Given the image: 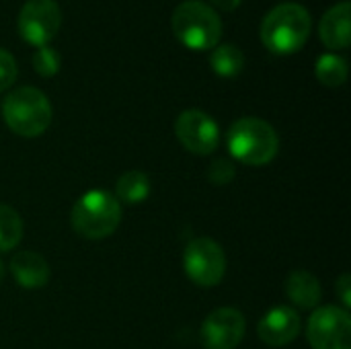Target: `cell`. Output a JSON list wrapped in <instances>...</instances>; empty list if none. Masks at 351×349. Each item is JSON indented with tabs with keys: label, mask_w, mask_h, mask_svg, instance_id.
<instances>
[{
	"label": "cell",
	"mask_w": 351,
	"mask_h": 349,
	"mask_svg": "<svg viewBox=\"0 0 351 349\" xmlns=\"http://www.w3.org/2000/svg\"><path fill=\"white\" fill-rule=\"evenodd\" d=\"M311 29L313 19L302 4L282 2L265 14L261 23V41L269 51L290 56L304 47Z\"/></svg>",
	"instance_id": "6da1fadb"
},
{
	"label": "cell",
	"mask_w": 351,
	"mask_h": 349,
	"mask_svg": "<svg viewBox=\"0 0 351 349\" xmlns=\"http://www.w3.org/2000/svg\"><path fill=\"white\" fill-rule=\"evenodd\" d=\"M230 156L249 167H263L271 163L280 150V138L267 121L259 117L237 119L226 138Z\"/></svg>",
	"instance_id": "7a4b0ae2"
},
{
	"label": "cell",
	"mask_w": 351,
	"mask_h": 349,
	"mask_svg": "<svg viewBox=\"0 0 351 349\" xmlns=\"http://www.w3.org/2000/svg\"><path fill=\"white\" fill-rule=\"evenodd\" d=\"M171 27L177 39L193 51L214 49L222 37V21L218 12L202 0L181 2L173 10Z\"/></svg>",
	"instance_id": "3957f363"
},
{
	"label": "cell",
	"mask_w": 351,
	"mask_h": 349,
	"mask_svg": "<svg viewBox=\"0 0 351 349\" xmlns=\"http://www.w3.org/2000/svg\"><path fill=\"white\" fill-rule=\"evenodd\" d=\"M121 222V204L103 189L86 191L76 200L70 212L72 228L90 241H101L111 237Z\"/></svg>",
	"instance_id": "277c9868"
},
{
	"label": "cell",
	"mask_w": 351,
	"mask_h": 349,
	"mask_svg": "<svg viewBox=\"0 0 351 349\" xmlns=\"http://www.w3.org/2000/svg\"><path fill=\"white\" fill-rule=\"evenodd\" d=\"M6 125L23 138L41 136L51 123V103L35 86H21L6 95L2 103Z\"/></svg>",
	"instance_id": "5b68a950"
},
{
	"label": "cell",
	"mask_w": 351,
	"mask_h": 349,
	"mask_svg": "<svg viewBox=\"0 0 351 349\" xmlns=\"http://www.w3.org/2000/svg\"><path fill=\"white\" fill-rule=\"evenodd\" d=\"M183 269L195 286L214 288L226 274V255L216 241L197 237L185 247Z\"/></svg>",
	"instance_id": "8992f818"
},
{
	"label": "cell",
	"mask_w": 351,
	"mask_h": 349,
	"mask_svg": "<svg viewBox=\"0 0 351 349\" xmlns=\"http://www.w3.org/2000/svg\"><path fill=\"white\" fill-rule=\"evenodd\" d=\"M62 25V10L56 0H27L19 12V35L33 47L47 45Z\"/></svg>",
	"instance_id": "52a82bcc"
},
{
	"label": "cell",
	"mask_w": 351,
	"mask_h": 349,
	"mask_svg": "<svg viewBox=\"0 0 351 349\" xmlns=\"http://www.w3.org/2000/svg\"><path fill=\"white\" fill-rule=\"evenodd\" d=\"M306 337L313 349H351L350 313L339 306L317 309L308 319Z\"/></svg>",
	"instance_id": "ba28073f"
},
{
	"label": "cell",
	"mask_w": 351,
	"mask_h": 349,
	"mask_svg": "<svg viewBox=\"0 0 351 349\" xmlns=\"http://www.w3.org/2000/svg\"><path fill=\"white\" fill-rule=\"evenodd\" d=\"M175 134L185 150L199 156L212 154L220 144L218 123L199 109L183 111L175 121Z\"/></svg>",
	"instance_id": "9c48e42d"
},
{
	"label": "cell",
	"mask_w": 351,
	"mask_h": 349,
	"mask_svg": "<svg viewBox=\"0 0 351 349\" xmlns=\"http://www.w3.org/2000/svg\"><path fill=\"white\" fill-rule=\"evenodd\" d=\"M245 317L241 311L222 306L212 311L202 325V341L208 349H234L245 337Z\"/></svg>",
	"instance_id": "30bf717a"
},
{
	"label": "cell",
	"mask_w": 351,
	"mask_h": 349,
	"mask_svg": "<svg viewBox=\"0 0 351 349\" xmlns=\"http://www.w3.org/2000/svg\"><path fill=\"white\" fill-rule=\"evenodd\" d=\"M300 315L292 306H276L257 325L259 339L269 348H284L300 335Z\"/></svg>",
	"instance_id": "8fae6325"
},
{
	"label": "cell",
	"mask_w": 351,
	"mask_h": 349,
	"mask_svg": "<svg viewBox=\"0 0 351 349\" xmlns=\"http://www.w3.org/2000/svg\"><path fill=\"white\" fill-rule=\"evenodd\" d=\"M10 274L21 288L37 290L49 282V265L35 251H19L10 259Z\"/></svg>",
	"instance_id": "7c38bea8"
},
{
	"label": "cell",
	"mask_w": 351,
	"mask_h": 349,
	"mask_svg": "<svg viewBox=\"0 0 351 349\" xmlns=\"http://www.w3.org/2000/svg\"><path fill=\"white\" fill-rule=\"evenodd\" d=\"M350 23H351V4L348 0L331 6L319 25L321 41L329 49H348L350 47Z\"/></svg>",
	"instance_id": "4fadbf2b"
},
{
	"label": "cell",
	"mask_w": 351,
	"mask_h": 349,
	"mask_svg": "<svg viewBox=\"0 0 351 349\" xmlns=\"http://www.w3.org/2000/svg\"><path fill=\"white\" fill-rule=\"evenodd\" d=\"M286 294L298 309H315L321 302V284L308 272H292L286 280Z\"/></svg>",
	"instance_id": "5bb4252c"
},
{
	"label": "cell",
	"mask_w": 351,
	"mask_h": 349,
	"mask_svg": "<svg viewBox=\"0 0 351 349\" xmlns=\"http://www.w3.org/2000/svg\"><path fill=\"white\" fill-rule=\"evenodd\" d=\"M150 195V179L146 173L142 171H128L125 175H121L117 179L115 185V200L119 204H142L146 202Z\"/></svg>",
	"instance_id": "9a60e30c"
},
{
	"label": "cell",
	"mask_w": 351,
	"mask_h": 349,
	"mask_svg": "<svg viewBox=\"0 0 351 349\" xmlns=\"http://www.w3.org/2000/svg\"><path fill=\"white\" fill-rule=\"evenodd\" d=\"M210 66L222 78H237L245 68V53L232 43L216 45L210 56Z\"/></svg>",
	"instance_id": "2e32d148"
},
{
	"label": "cell",
	"mask_w": 351,
	"mask_h": 349,
	"mask_svg": "<svg viewBox=\"0 0 351 349\" xmlns=\"http://www.w3.org/2000/svg\"><path fill=\"white\" fill-rule=\"evenodd\" d=\"M348 60L337 53H323L315 64V74L325 86H341L348 80Z\"/></svg>",
	"instance_id": "e0dca14e"
},
{
	"label": "cell",
	"mask_w": 351,
	"mask_h": 349,
	"mask_svg": "<svg viewBox=\"0 0 351 349\" xmlns=\"http://www.w3.org/2000/svg\"><path fill=\"white\" fill-rule=\"evenodd\" d=\"M23 239V220L6 204H0V253L12 251Z\"/></svg>",
	"instance_id": "ac0fdd59"
},
{
	"label": "cell",
	"mask_w": 351,
	"mask_h": 349,
	"mask_svg": "<svg viewBox=\"0 0 351 349\" xmlns=\"http://www.w3.org/2000/svg\"><path fill=\"white\" fill-rule=\"evenodd\" d=\"M60 66H62V60H60V53L53 49V47H37V51L33 53V68L39 76L43 78H51L60 72Z\"/></svg>",
	"instance_id": "d6986e66"
},
{
	"label": "cell",
	"mask_w": 351,
	"mask_h": 349,
	"mask_svg": "<svg viewBox=\"0 0 351 349\" xmlns=\"http://www.w3.org/2000/svg\"><path fill=\"white\" fill-rule=\"evenodd\" d=\"M234 175H237V169L228 158H216L208 171V179L214 185H228L234 179Z\"/></svg>",
	"instance_id": "ffe728a7"
},
{
	"label": "cell",
	"mask_w": 351,
	"mask_h": 349,
	"mask_svg": "<svg viewBox=\"0 0 351 349\" xmlns=\"http://www.w3.org/2000/svg\"><path fill=\"white\" fill-rule=\"evenodd\" d=\"M16 72H19V68H16L12 53L0 47V91H6L14 84Z\"/></svg>",
	"instance_id": "44dd1931"
},
{
	"label": "cell",
	"mask_w": 351,
	"mask_h": 349,
	"mask_svg": "<svg viewBox=\"0 0 351 349\" xmlns=\"http://www.w3.org/2000/svg\"><path fill=\"white\" fill-rule=\"evenodd\" d=\"M335 294L339 296L343 309L348 311L351 306V276L350 274H343L339 276V280L335 282Z\"/></svg>",
	"instance_id": "7402d4cb"
},
{
	"label": "cell",
	"mask_w": 351,
	"mask_h": 349,
	"mask_svg": "<svg viewBox=\"0 0 351 349\" xmlns=\"http://www.w3.org/2000/svg\"><path fill=\"white\" fill-rule=\"evenodd\" d=\"M216 8L220 10H226V12H232L241 6V0H212Z\"/></svg>",
	"instance_id": "603a6c76"
},
{
	"label": "cell",
	"mask_w": 351,
	"mask_h": 349,
	"mask_svg": "<svg viewBox=\"0 0 351 349\" xmlns=\"http://www.w3.org/2000/svg\"><path fill=\"white\" fill-rule=\"evenodd\" d=\"M4 272H6V269H4V263H2V259H0V282L4 280Z\"/></svg>",
	"instance_id": "cb8c5ba5"
}]
</instances>
